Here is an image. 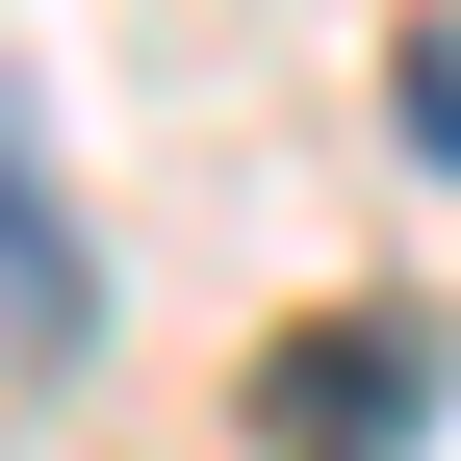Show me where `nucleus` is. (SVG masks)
<instances>
[{
  "label": "nucleus",
  "instance_id": "nucleus-1",
  "mask_svg": "<svg viewBox=\"0 0 461 461\" xmlns=\"http://www.w3.org/2000/svg\"><path fill=\"white\" fill-rule=\"evenodd\" d=\"M436 411V308H308L257 333V461H411Z\"/></svg>",
  "mask_w": 461,
  "mask_h": 461
},
{
  "label": "nucleus",
  "instance_id": "nucleus-2",
  "mask_svg": "<svg viewBox=\"0 0 461 461\" xmlns=\"http://www.w3.org/2000/svg\"><path fill=\"white\" fill-rule=\"evenodd\" d=\"M77 359H103V257H77V205H51V129L0 103V411H51Z\"/></svg>",
  "mask_w": 461,
  "mask_h": 461
},
{
  "label": "nucleus",
  "instance_id": "nucleus-3",
  "mask_svg": "<svg viewBox=\"0 0 461 461\" xmlns=\"http://www.w3.org/2000/svg\"><path fill=\"white\" fill-rule=\"evenodd\" d=\"M384 103H411V154L461 180V26H411V51H384Z\"/></svg>",
  "mask_w": 461,
  "mask_h": 461
}]
</instances>
